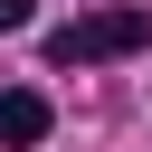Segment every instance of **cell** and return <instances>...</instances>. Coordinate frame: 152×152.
Returning <instances> with one entry per match:
<instances>
[{
	"label": "cell",
	"mask_w": 152,
	"mask_h": 152,
	"mask_svg": "<svg viewBox=\"0 0 152 152\" xmlns=\"http://www.w3.org/2000/svg\"><path fill=\"white\" fill-rule=\"evenodd\" d=\"M152 38V19L142 10H95V19H76V28H57L48 38V66H95V57H133Z\"/></svg>",
	"instance_id": "1"
},
{
	"label": "cell",
	"mask_w": 152,
	"mask_h": 152,
	"mask_svg": "<svg viewBox=\"0 0 152 152\" xmlns=\"http://www.w3.org/2000/svg\"><path fill=\"white\" fill-rule=\"evenodd\" d=\"M0 142H10V152H28V142H48V95H28V86H10V95H0Z\"/></svg>",
	"instance_id": "2"
},
{
	"label": "cell",
	"mask_w": 152,
	"mask_h": 152,
	"mask_svg": "<svg viewBox=\"0 0 152 152\" xmlns=\"http://www.w3.org/2000/svg\"><path fill=\"white\" fill-rule=\"evenodd\" d=\"M28 10H38V0H0V28H28Z\"/></svg>",
	"instance_id": "3"
}]
</instances>
